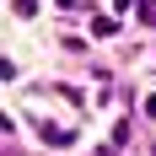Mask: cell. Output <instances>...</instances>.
<instances>
[{
    "instance_id": "7a4b0ae2",
    "label": "cell",
    "mask_w": 156,
    "mask_h": 156,
    "mask_svg": "<svg viewBox=\"0 0 156 156\" xmlns=\"http://www.w3.org/2000/svg\"><path fill=\"white\" fill-rule=\"evenodd\" d=\"M113 5H129V0H113Z\"/></svg>"
},
{
    "instance_id": "6da1fadb",
    "label": "cell",
    "mask_w": 156,
    "mask_h": 156,
    "mask_svg": "<svg viewBox=\"0 0 156 156\" xmlns=\"http://www.w3.org/2000/svg\"><path fill=\"white\" fill-rule=\"evenodd\" d=\"M59 5H76V0H59Z\"/></svg>"
}]
</instances>
